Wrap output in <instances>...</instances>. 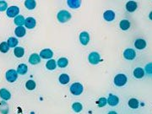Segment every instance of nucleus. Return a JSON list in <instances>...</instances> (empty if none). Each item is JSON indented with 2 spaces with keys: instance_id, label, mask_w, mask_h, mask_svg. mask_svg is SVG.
<instances>
[{
  "instance_id": "nucleus-23",
  "label": "nucleus",
  "mask_w": 152,
  "mask_h": 114,
  "mask_svg": "<svg viewBox=\"0 0 152 114\" xmlns=\"http://www.w3.org/2000/svg\"><path fill=\"white\" fill-rule=\"evenodd\" d=\"M119 26L123 31H127L130 27V22L129 20H123L120 22Z\"/></svg>"
},
{
  "instance_id": "nucleus-36",
  "label": "nucleus",
  "mask_w": 152,
  "mask_h": 114,
  "mask_svg": "<svg viewBox=\"0 0 152 114\" xmlns=\"http://www.w3.org/2000/svg\"><path fill=\"white\" fill-rule=\"evenodd\" d=\"M149 18H150V19H151V20H152V11L151 12V13H150V14H149Z\"/></svg>"
},
{
  "instance_id": "nucleus-12",
  "label": "nucleus",
  "mask_w": 152,
  "mask_h": 114,
  "mask_svg": "<svg viewBox=\"0 0 152 114\" xmlns=\"http://www.w3.org/2000/svg\"><path fill=\"white\" fill-rule=\"evenodd\" d=\"M36 25V20L32 17H28L25 21V25L27 29H33Z\"/></svg>"
},
{
  "instance_id": "nucleus-17",
  "label": "nucleus",
  "mask_w": 152,
  "mask_h": 114,
  "mask_svg": "<svg viewBox=\"0 0 152 114\" xmlns=\"http://www.w3.org/2000/svg\"><path fill=\"white\" fill-rule=\"evenodd\" d=\"M134 46L137 49L142 50L144 48H145L146 46V42L144 39H137L134 42Z\"/></svg>"
},
{
  "instance_id": "nucleus-20",
  "label": "nucleus",
  "mask_w": 152,
  "mask_h": 114,
  "mask_svg": "<svg viewBox=\"0 0 152 114\" xmlns=\"http://www.w3.org/2000/svg\"><path fill=\"white\" fill-rule=\"evenodd\" d=\"M28 71V67L26 64L25 63H21L18 66L17 68V73L21 75H23V74H25Z\"/></svg>"
},
{
  "instance_id": "nucleus-15",
  "label": "nucleus",
  "mask_w": 152,
  "mask_h": 114,
  "mask_svg": "<svg viewBox=\"0 0 152 114\" xmlns=\"http://www.w3.org/2000/svg\"><path fill=\"white\" fill-rule=\"evenodd\" d=\"M137 9V3L134 1H129L126 3V10L129 12H134Z\"/></svg>"
},
{
  "instance_id": "nucleus-28",
  "label": "nucleus",
  "mask_w": 152,
  "mask_h": 114,
  "mask_svg": "<svg viewBox=\"0 0 152 114\" xmlns=\"http://www.w3.org/2000/svg\"><path fill=\"white\" fill-rule=\"evenodd\" d=\"M46 67L49 70H54L57 67V63L53 59H50L49 61H47V63H46Z\"/></svg>"
},
{
  "instance_id": "nucleus-10",
  "label": "nucleus",
  "mask_w": 152,
  "mask_h": 114,
  "mask_svg": "<svg viewBox=\"0 0 152 114\" xmlns=\"http://www.w3.org/2000/svg\"><path fill=\"white\" fill-rule=\"evenodd\" d=\"M79 42L82 45L86 46L90 42V35L86 31L81 32L79 35Z\"/></svg>"
},
{
  "instance_id": "nucleus-3",
  "label": "nucleus",
  "mask_w": 152,
  "mask_h": 114,
  "mask_svg": "<svg viewBox=\"0 0 152 114\" xmlns=\"http://www.w3.org/2000/svg\"><path fill=\"white\" fill-rule=\"evenodd\" d=\"M127 83V77L125 74H117L114 78V84L115 85L121 87V86H123L125 84Z\"/></svg>"
},
{
  "instance_id": "nucleus-18",
  "label": "nucleus",
  "mask_w": 152,
  "mask_h": 114,
  "mask_svg": "<svg viewBox=\"0 0 152 114\" xmlns=\"http://www.w3.org/2000/svg\"><path fill=\"white\" fill-rule=\"evenodd\" d=\"M144 75V70L142 68H136L134 70V76L137 79H141Z\"/></svg>"
},
{
  "instance_id": "nucleus-13",
  "label": "nucleus",
  "mask_w": 152,
  "mask_h": 114,
  "mask_svg": "<svg viewBox=\"0 0 152 114\" xmlns=\"http://www.w3.org/2000/svg\"><path fill=\"white\" fill-rule=\"evenodd\" d=\"M0 97H1L3 100H4V101H8V100H10L11 98L10 92L8 91L7 89L3 88V89L0 90Z\"/></svg>"
},
{
  "instance_id": "nucleus-4",
  "label": "nucleus",
  "mask_w": 152,
  "mask_h": 114,
  "mask_svg": "<svg viewBox=\"0 0 152 114\" xmlns=\"http://www.w3.org/2000/svg\"><path fill=\"white\" fill-rule=\"evenodd\" d=\"M18 78V73L14 69H10L6 73V80L10 83H14Z\"/></svg>"
},
{
  "instance_id": "nucleus-35",
  "label": "nucleus",
  "mask_w": 152,
  "mask_h": 114,
  "mask_svg": "<svg viewBox=\"0 0 152 114\" xmlns=\"http://www.w3.org/2000/svg\"><path fill=\"white\" fill-rule=\"evenodd\" d=\"M144 70H145V72H146L148 74H152V63H148V64L145 66Z\"/></svg>"
},
{
  "instance_id": "nucleus-34",
  "label": "nucleus",
  "mask_w": 152,
  "mask_h": 114,
  "mask_svg": "<svg viewBox=\"0 0 152 114\" xmlns=\"http://www.w3.org/2000/svg\"><path fill=\"white\" fill-rule=\"evenodd\" d=\"M8 9V3L5 1H0V11H5Z\"/></svg>"
},
{
  "instance_id": "nucleus-5",
  "label": "nucleus",
  "mask_w": 152,
  "mask_h": 114,
  "mask_svg": "<svg viewBox=\"0 0 152 114\" xmlns=\"http://www.w3.org/2000/svg\"><path fill=\"white\" fill-rule=\"evenodd\" d=\"M88 59H89V62L91 63V64H98L101 61V56L100 54L97 53V52H93V53H90L89 54V57H88Z\"/></svg>"
},
{
  "instance_id": "nucleus-30",
  "label": "nucleus",
  "mask_w": 152,
  "mask_h": 114,
  "mask_svg": "<svg viewBox=\"0 0 152 114\" xmlns=\"http://www.w3.org/2000/svg\"><path fill=\"white\" fill-rule=\"evenodd\" d=\"M36 82L34 80H30L25 83V87L29 91H33L36 88Z\"/></svg>"
},
{
  "instance_id": "nucleus-37",
  "label": "nucleus",
  "mask_w": 152,
  "mask_h": 114,
  "mask_svg": "<svg viewBox=\"0 0 152 114\" xmlns=\"http://www.w3.org/2000/svg\"><path fill=\"white\" fill-rule=\"evenodd\" d=\"M108 114H118L116 112H114V111H112V112H110V113H108Z\"/></svg>"
},
{
  "instance_id": "nucleus-8",
  "label": "nucleus",
  "mask_w": 152,
  "mask_h": 114,
  "mask_svg": "<svg viewBox=\"0 0 152 114\" xmlns=\"http://www.w3.org/2000/svg\"><path fill=\"white\" fill-rule=\"evenodd\" d=\"M107 103L111 106H115L119 102L118 97L117 96H115V95H112V94H109L108 98H107Z\"/></svg>"
},
{
  "instance_id": "nucleus-19",
  "label": "nucleus",
  "mask_w": 152,
  "mask_h": 114,
  "mask_svg": "<svg viewBox=\"0 0 152 114\" xmlns=\"http://www.w3.org/2000/svg\"><path fill=\"white\" fill-rule=\"evenodd\" d=\"M14 33L18 37H23L26 33V31L23 26H17L14 30Z\"/></svg>"
},
{
  "instance_id": "nucleus-14",
  "label": "nucleus",
  "mask_w": 152,
  "mask_h": 114,
  "mask_svg": "<svg viewBox=\"0 0 152 114\" xmlns=\"http://www.w3.org/2000/svg\"><path fill=\"white\" fill-rule=\"evenodd\" d=\"M29 62H30V63H31L33 65L39 63L41 62L40 55H38L37 53H33V54H31L30 56V58H29Z\"/></svg>"
},
{
  "instance_id": "nucleus-25",
  "label": "nucleus",
  "mask_w": 152,
  "mask_h": 114,
  "mask_svg": "<svg viewBox=\"0 0 152 114\" xmlns=\"http://www.w3.org/2000/svg\"><path fill=\"white\" fill-rule=\"evenodd\" d=\"M36 1H34V0H26V1L25 2V8H27V9L30 10H34V9L36 8Z\"/></svg>"
},
{
  "instance_id": "nucleus-2",
  "label": "nucleus",
  "mask_w": 152,
  "mask_h": 114,
  "mask_svg": "<svg viewBox=\"0 0 152 114\" xmlns=\"http://www.w3.org/2000/svg\"><path fill=\"white\" fill-rule=\"evenodd\" d=\"M70 92L75 96H79L83 92V85L80 83H74L70 86Z\"/></svg>"
},
{
  "instance_id": "nucleus-26",
  "label": "nucleus",
  "mask_w": 152,
  "mask_h": 114,
  "mask_svg": "<svg viewBox=\"0 0 152 114\" xmlns=\"http://www.w3.org/2000/svg\"><path fill=\"white\" fill-rule=\"evenodd\" d=\"M129 107L131 108H133V109H137L138 107H139V106H140V103H139V101L137 100V99H135V98H132L130 99L129 101Z\"/></svg>"
},
{
  "instance_id": "nucleus-1",
  "label": "nucleus",
  "mask_w": 152,
  "mask_h": 114,
  "mask_svg": "<svg viewBox=\"0 0 152 114\" xmlns=\"http://www.w3.org/2000/svg\"><path fill=\"white\" fill-rule=\"evenodd\" d=\"M57 17H58V20L59 22L65 23L71 19V14L67 10H61V11L58 12Z\"/></svg>"
},
{
  "instance_id": "nucleus-21",
  "label": "nucleus",
  "mask_w": 152,
  "mask_h": 114,
  "mask_svg": "<svg viewBox=\"0 0 152 114\" xmlns=\"http://www.w3.org/2000/svg\"><path fill=\"white\" fill-rule=\"evenodd\" d=\"M68 64V61L66 57H61L58 60L57 65L60 68H65Z\"/></svg>"
},
{
  "instance_id": "nucleus-27",
  "label": "nucleus",
  "mask_w": 152,
  "mask_h": 114,
  "mask_svg": "<svg viewBox=\"0 0 152 114\" xmlns=\"http://www.w3.org/2000/svg\"><path fill=\"white\" fill-rule=\"evenodd\" d=\"M25 20L24 16H22V15H18L14 19V24L17 26H22L23 25H25Z\"/></svg>"
},
{
  "instance_id": "nucleus-7",
  "label": "nucleus",
  "mask_w": 152,
  "mask_h": 114,
  "mask_svg": "<svg viewBox=\"0 0 152 114\" xmlns=\"http://www.w3.org/2000/svg\"><path fill=\"white\" fill-rule=\"evenodd\" d=\"M123 57H125L127 60H133L136 57L135 51L132 48H128L124 51L123 53Z\"/></svg>"
},
{
  "instance_id": "nucleus-22",
  "label": "nucleus",
  "mask_w": 152,
  "mask_h": 114,
  "mask_svg": "<svg viewBox=\"0 0 152 114\" xmlns=\"http://www.w3.org/2000/svg\"><path fill=\"white\" fill-rule=\"evenodd\" d=\"M14 53L15 55V57H22L25 54V50L23 47H21V46H17L14 48Z\"/></svg>"
},
{
  "instance_id": "nucleus-16",
  "label": "nucleus",
  "mask_w": 152,
  "mask_h": 114,
  "mask_svg": "<svg viewBox=\"0 0 152 114\" xmlns=\"http://www.w3.org/2000/svg\"><path fill=\"white\" fill-rule=\"evenodd\" d=\"M67 3L71 9H78L79 8L81 4V1L80 0H68Z\"/></svg>"
},
{
  "instance_id": "nucleus-24",
  "label": "nucleus",
  "mask_w": 152,
  "mask_h": 114,
  "mask_svg": "<svg viewBox=\"0 0 152 114\" xmlns=\"http://www.w3.org/2000/svg\"><path fill=\"white\" fill-rule=\"evenodd\" d=\"M58 80H59V82H60L62 85H66V84H68V83L69 82L70 78H69V76H68V74H62L59 76Z\"/></svg>"
},
{
  "instance_id": "nucleus-9",
  "label": "nucleus",
  "mask_w": 152,
  "mask_h": 114,
  "mask_svg": "<svg viewBox=\"0 0 152 114\" xmlns=\"http://www.w3.org/2000/svg\"><path fill=\"white\" fill-rule=\"evenodd\" d=\"M53 56V53L51 49H43L41 53H40V57L43 58V59H50Z\"/></svg>"
},
{
  "instance_id": "nucleus-32",
  "label": "nucleus",
  "mask_w": 152,
  "mask_h": 114,
  "mask_svg": "<svg viewBox=\"0 0 152 114\" xmlns=\"http://www.w3.org/2000/svg\"><path fill=\"white\" fill-rule=\"evenodd\" d=\"M10 50V46H8V43L6 42H3L1 44H0V52L3 53H8Z\"/></svg>"
},
{
  "instance_id": "nucleus-33",
  "label": "nucleus",
  "mask_w": 152,
  "mask_h": 114,
  "mask_svg": "<svg viewBox=\"0 0 152 114\" xmlns=\"http://www.w3.org/2000/svg\"><path fill=\"white\" fill-rule=\"evenodd\" d=\"M97 104L99 107H103V106H105L107 104V101L106 98H104V97H101V98L98 100Z\"/></svg>"
},
{
  "instance_id": "nucleus-11",
  "label": "nucleus",
  "mask_w": 152,
  "mask_h": 114,
  "mask_svg": "<svg viewBox=\"0 0 152 114\" xmlns=\"http://www.w3.org/2000/svg\"><path fill=\"white\" fill-rule=\"evenodd\" d=\"M103 18L107 21H112L115 19V13L112 10H107L103 14Z\"/></svg>"
},
{
  "instance_id": "nucleus-6",
  "label": "nucleus",
  "mask_w": 152,
  "mask_h": 114,
  "mask_svg": "<svg viewBox=\"0 0 152 114\" xmlns=\"http://www.w3.org/2000/svg\"><path fill=\"white\" fill-rule=\"evenodd\" d=\"M19 13H20V9L17 6H10V8L7 9V11H6L7 16L10 18H14L18 16Z\"/></svg>"
},
{
  "instance_id": "nucleus-31",
  "label": "nucleus",
  "mask_w": 152,
  "mask_h": 114,
  "mask_svg": "<svg viewBox=\"0 0 152 114\" xmlns=\"http://www.w3.org/2000/svg\"><path fill=\"white\" fill-rule=\"evenodd\" d=\"M72 108H73V110H74L75 113H79V112L82 111V109H83V106H82L81 103L75 102L73 105H72Z\"/></svg>"
},
{
  "instance_id": "nucleus-29",
  "label": "nucleus",
  "mask_w": 152,
  "mask_h": 114,
  "mask_svg": "<svg viewBox=\"0 0 152 114\" xmlns=\"http://www.w3.org/2000/svg\"><path fill=\"white\" fill-rule=\"evenodd\" d=\"M7 43H8V46L10 47H15L16 46L18 45L19 42H18L17 38H15V37H10V38H9Z\"/></svg>"
}]
</instances>
